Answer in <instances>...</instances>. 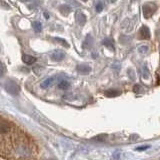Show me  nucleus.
<instances>
[{
  "mask_svg": "<svg viewBox=\"0 0 160 160\" xmlns=\"http://www.w3.org/2000/svg\"><path fill=\"white\" fill-rule=\"evenodd\" d=\"M157 9V6H156V4H154V3H145L144 5L142 6V12H143V15H144V17L145 18H149L151 17L154 13H155V11H156Z\"/></svg>",
  "mask_w": 160,
  "mask_h": 160,
  "instance_id": "obj_1",
  "label": "nucleus"
},
{
  "mask_svg": "<svg viewBox=\"0 0 160 160\" xmlns=\"http://www.w3.org/2000/svg\"><path fill=\"white\" fill-rule=\"evenodd\" d=\"M5 89H6V91L8 93L11 94V95H17V94L19 93V91H20L19 86L12 80H8L5 83Z\"/></svg>",
  "mask_w": 160,
  "mask_h": 160,
  "instance_id": "obj_2",
  "label": "nucleus"
},
{
  "mask_svg": "<svg viewBox=\"0 0 160 160\" xmlns=\"http://www.w3.org/2000/svg\"><path fill=\"white\" fill-rule=\"evenodd\" d=\"M12 130V125L9 121L0 119V134H8Z\"/></svg>",
  "mask_w": 160,
  "mask_h": 160,
  "instance_id": "obj_3",
  "label": "nucleus"
},
{
  "mask_svg": "<svg viewBox=\"0 0 160 160\" xmlns=\"http://www.w3.org/2000/svg\"><path fill=\"white\" fill-rule=\"evenodd\" d=\"M64 57H65V53L63 51H61V50H55L51 54V59L53 61H57V62H58V61L63 60Z\"/></svg>",
  "mask_w": 160,
  "mask_h": 160,
  "instance_id": "obj_4",
  "label": "nucleus"
},
{
  "mask_svg": "<svg viewBox=\"0 0 160 160\" xmlns=\"http://www.w3.org/2000/svg\"><path fill=\"white\" fill-rule=\"evenodd\" d=\"M139 33H140V37L141 39L147 40L150 38V30L147 26H142L139 30Z\"/></svg>",
  "mask_w": 160,
  "mask_h": 160,
  "instance_id": "obj_5",
  "label": "nucleus"
},
{
  "mask_svg": "<svg viewBox=\"0 0 160 160\" xmlns=\"http://www.w3.org/2000/svg\"><path fill=\"white\" fill-rule=\"evenodd\" d=\"M76 70L78 71L80 74H88V73L91 71V68L88 65L85 64H80L76 67Z\"/></svg>",
  "mask_w": 160,
  "mask_h": 160,
  "instance_id": "obj_6",
  "label": "nucleus"
},
{
  "mask_svg": "<svg viewBox=\"0 0 160 160\" xmlns=\"http://www.w3.org/2000/svg\"><path fill=\"white\" fill-rule=\"evenodd\" d=\"M75 18H76V21L79 25H84L85 22H86V16L82 13V12H77L75 14Z\"/></svg>",
  "mask_w": 160,
  "mask_h": 160,
  "instance_id": "obj_7",
  "label": "nucleus"
},
{
  "mask_svg": "<svg viewBox=\"0 0 160 160\" xmlns=\"http://www.w3.org/2000/svg\"><path fill=\"white\" fill-rule=\"evenodd\" d=\"M104 94H105V96H107V97H117L120 95L121 92L117 89H109V90H106Z\"/></svg>",
  "mask_w": 160,
  "mask_h": 160,
  "instance_id": "obj_8",
  "label": "nucleus"
},
{
  "mask_svg": "<svg viewBox=\"0 0 160 160\" xmlns=\"http://www.w3.org/2000/svg\"><path fill=\"white\" fill-rule=\"evenodd\" d=\"M22 60H23V62L26 63V64H33L34 62H36L35 57L31 56V55H28V54H23Z\"/></svg>",
  "mask_w": 160,
  "mask_h": 160,
  "instance_id": "obj_9",
  "label": "nucleus"
},
{
  "mask_svg": "<svg viewBox=\"0 0 160 160\" xmlns=\"http://www.w3.org/2000/svg\"><path fill=\"white\" fill-rule=\"evenodd\" d=\"M54 83V78H48L46 80H44L42 83H41V87L42 88H48Z\"/></svg>",
  "mask_w": 160,
  "mask_h": 160,
  "instance_id": "obj_10",
  "label": "nucleus"
},
{
  "mask_svg": "<svg viewBox=\"0 0 160 160\" xmlns=\"http://www.w3.org/2000/svg\"><path fill=\"white\" fill-rule=\"evenodd\" d=\"M60 12L63 15H67L68 13H70V12H71V7L69 5H66V4H64V5H61L60 6Z\"/></svg>",
  "mask_w": 160,
  "mask_h": 160,
  "instance_id": "obj_11",
  "label": "nucleus"
},
{
  "mask_svg": "<svg viewBox=\"0 0 160 160\" xmlns=\"http://www.w3.org/2000/svg\"><path fill=\"white\" fill-rule=\"evenodd\" d=\"M58 87H59L60 89H62V90H66V89H68L69 87H70V84H69L67 81L62 80V81L59 82Z\"/></svg>",
  "mask_w": 160,
  "mask_h": 160,
  "instance_id": "obj_12",
  "label": "nucleus"
},
{
  "mask_svg": "<svg viewBox=\"0 0 160 160\" xmlns=\"http://www.w3.org/2000/svg\"><path fill=\"white\" fill-rule=\"evenodd\" d=\"M102 43H103V45H105L106 47H108L110 49H112V50H114V44H113V41L111 39H104Z\"/></svg>",
  "mask_w": 160,
  "mask_h": 160,
  "instance_id": "obj_13",
  "label": "nucleus"
},
{
  "mask_svg": "<svg viewBox=\"0 0 160 160\" xmlns=\"http://www.w3.org/2000/svg\"><path fill=\"white\" fill-rule=\"evenodd\" d=\"M32 27H33V29L36 32H40L42 30V25H41L40 22H33L32 23Z\"/></svg>",
  "mask_w": 160,
  "mask_h": 160,
  "instance_id": "obj_14",
  "label": "nucleus"
},
{
  "mask_svg": "<svg viewBox=\"0 0 160 160\" xmlns=\"http://www.w3.org/2000/svg\"><path fill=\"white\" fill-rule=\"evenodd\" d=\"M55 40L57 41V42H59V43L62 44L63 46H65V47H69V44H68L64 39H62V38H55Z\"/></svg>",
  "mask_w": 160,
  "mask_h": 160,
  "instance_id": "obj_15",
  "label": "nucleus"
},
{
  "mask_svg": "<svg viewBox=\"0 0 160 160\" xmlns=\"http://www.w3.org/2000/svg\"><path fill=\"white\" fill-rule=\"evenodd\" d=\"M0 7L3 8V9H9V8H10V6L8 5L6 2L2 1V0H0Z\"/></svg>",
  "mask_w": 160,
  "mask_h": 160,
  "instance_id": "obj_16",
  "label": "nucleus"
},
{
  "mask_svg": "<svg viewBox=\"0 0 160 160\" xmlns=\"http://www.w3.org/2000/svg\"><path fill=\"white\" fill-rule=\"evenodd\" d=\"M94 140L96 141H104L106 139V135H98V136H96L95 138H93Z\"/></svg>",
  "mask_w": 160,
  "mask_h": 160,
  "instance_id": "obj_17",
  "label": "nucleus"
},
{
  "mask_svg": "<svg viewBox=\"0 0 160 160\" xmlns=\"http://www.w3.org/2000/svg\"><path fill=\"white\" fill-rule=\"evenodd\" d=\"M138 50L140 53H142V54H144V53H147V51H148V47L147 46H140Z\"/></svg>",
  "mask_w": 160,
  "mask_h": 160,
  "instance_id": "obj_18",
  "label": "nucleus"
},
{
  "mask_svg": "<svg viewBox=\"0 0 160 160\" xmlns=\"http://www.w3.org/2000/svg\"><path fill=\"white\" fill-rule=\"evenodd\" d=\"M102 9H103V5H102L101 2H99V3H98L97 5H96V11H97V12H101Z\"/></svg>",
  "mask_w": 160,
  "mask_h": 160,
  "instance_id": "obj_19",
  "label": "nucleus"
},
{
  "mask_svg": "<svg viewBox=\"0 0 160 160\" xmlns=\"http://www.w3.org/2000/svg\"><path fill=\"white\" fill-rule=\"evenodd\" d=\"M3 74H4V66L1 61H0V77H1Z\"/></svg>",
  "mask_w": 160,
  "mask_h": 160,
  "instance_id": "obj_20",
  "label": "nucleus"
},
{
  "mask_svg": "<svg viewBox=\"0 0 160 160\" xmlns=\"http://www.w3.org/2000/svg\"><path fill=\"white\" fill-rule=\"evenodd\" d=\"M139 89H140V85H138V84H137V85H135V86H134V91L136 92V93L139 92Z\"/></svg>",
  "mask_w": 160,
  "mask_h": 160,
  "instance_id": "obj_21",
  "label": "nucleus"
},
{
  "mask_svg": "<svg viewBox=\"0 0 160 160\" xmlns=\"http://www.w3.org/2000/svg\"><path fill=\"white\" fill-rule=\"evenodd\" d=\"M148 148V146H144V147H138L137 150H143V149H147Z\"/></svg>",
  "mask_w": 160,
  "mask_h": 160,
  "instance_id": "obj_22",
  "label": "nucleus"
},
{
  "mask_svg": "<svg viewBox=\"0 0 160 160\" xmlns=\"http://www.w3.org/2000/svg\"><path fill=\"white\" fill-rule=\"evenodd\" d=\"M44 17L46 18V19H48L49 18V14L48 13H44Z\"/></svg>",
  "mask_w": 160,
  "mask_h": 160,
  "instance_id": "obj_23",
  "label": "nucleus"
},
{
  "mask_svg": "<svg viewBox=\"0 0 160 160\" xmlns=\"http://www.w3.org/2000/svg\"><path fill=\"white\" fill-rule=\"evenodd\" d=\"M23 2H26V1H29V0H22Z\"/></svg>",
  "mask_w": 160,
  "mask_h": 160,
  "instance_id": "obj_24",
  "label": "nucleus"
},
{
  "mask_svg": "<svg viewBox=\"0 0 160 160\" xmlns=\"http://www.w3.org/2000/svg\"><path fill=\"white\" fill-rule=\"evenodd\" d=\"M83 1H87V0H83Z\"/></svg>",
  "mask_w": 160,
  "mask_h": 160,
  "instance_id": "obj_25",
  "label": "nucleus"
},
{
  "mask_svg": "<svg viewBox=\"0 0 160 160\" xmlns=\"http://www.w3.org/2000/svg\"><path fill=\"white\" fill-rule=\"evenodd\" d=\"M132 1H135V0H132Z\"/></svg>",
  "mask_w": 160,
  "mask_h": 160,
  "instance_id": "obj_26",
  "label": "nucleus"
}]
</instances>
